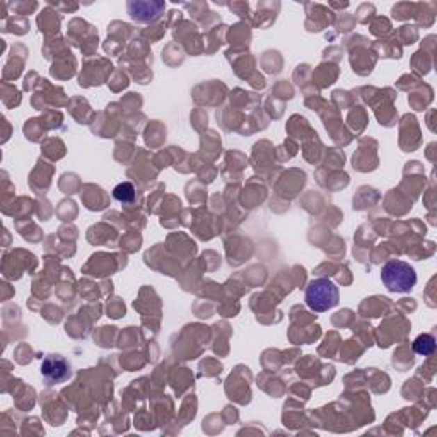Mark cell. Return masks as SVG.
Instances as JSON below:
<instances>
[{"instance_id": "6", "label": "cell", "mask_w": 437, "mask_h": 437, "mask_svg": "<svg viewBox=\"0 0 437 437\" xmlns=\"http://www.w3.org/2000/svg\"><path fill=\"white\" fill-rule=\"evenodd\" d=\"M413 350L418 354V356H432L436 350V340L432 335L424 333L420 337H417L415 342H413Z\"/></svg>"}, {"instance_id": "5", "label": "cell", "mask_w": 437, "mask_h": 437, "mask_svg": "<svg viewBox=\"0 0 437 437\" xmlns=\"http://www.w3.org/2000/svg\"><path fill=\"white\" fill-rule=\"evenodd\" d=\"M115 200H118L119 204H132L135 200V186L130 181H123L119 185L115 186L113 190Z\"/></svg>"}, {"instance_id": "1", "label": "cell", "mask_w": 437, "mask_h": 437, "mask_svg": "<svg viewBox=\"0 0 437 437\" xmlns=\"http://www.w3.org/2000/svg\"><path fill=\"white\" fill-rule=\"evenodd\" d=\"M381 280L390 292L406 294L415 287L417 272L410 263L391 260L381 268Z\"/></svg>"}, {"instance_id": "2", "label": "cell", "mask_w": 437, "mask_h": 437, "mask_svg": "<svg viewBox=\"0 0 437 437\" xmlns=\"http://www.w3.org/2000/svg\"><path fill=\"white\" fill-rule=\"evenodd\" d=\"M306 304L311 311L324 313L338 304V287L330 279H316L306 289Z\"/></svg>"}, {"instance_id": "3", "label": "cell", "mask_w": 437, "mask_h": 437, "mask_svg": "<svg viewBox=\"0 0 437 437\" xmlns=\"http://www.w3.org/2000/svg\"><path fill=\"white\" fill-rule=\"evenodd\" d=\"M41 374H43L47 384L53 386V384L65 383L72 376V369H70L69 361L65 357L51 354V356L44 357L43 364H41Z\"/></svg>"}, {"instance_id": "4", "label": "cell", "mask_w": 437, "mask_h": 437, "mask_svg": "<svg viewBox=\"0 0 437 437\" xmlns=\"http://www.w3.org/2000/svg\"><path fill=\"white\" fill-rule=\"evenodd\" d=\"M137 3H139L140 9L144 10H142V13H130V17H132L133 21L139 22L156 21L164 9V3L160 2H137Z\"/></svg>"}]
</instances>
